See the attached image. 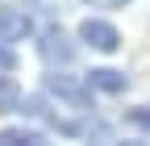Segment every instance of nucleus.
I'll list each match as a JSON object with an SVG mask.
<instances>
[{"label": "nucleus", "instance_id": "obj_1", "mask_svg": "<svg viewBox=\"0 0 150 146\" xmlns=\"http://www.w3.org/2000/svg\"><path fill=\"white\" fill-rule=\"evenodd\" d=\"M46 92L59 96V100H67V104H79V108L92 104V84H88V75H67V71H59V67L46 75Z\"/></svg>", "mask_w": 150, "mask_h": 146}, {"label": "nucleus", "instance_id": "obj_2", "mask_svg": "<svg viewBox=\"0 0 150 146\" xmlns=\"http://www.w3.org/2000/svg\"><path fill=\"white\" fill-rule=\"evenodd\" d=\"M79 38H83L92 50H100V54H112V50L121 46L117 25H112V21H104V17H88V21L79 25Z\"/></svg>", "mask_w": 150, "mask_h": 146}, {"label": "nucleus", "instance_id": "obj_3", "mask_svg": "<svg viewBox=\"0 0 150 146\" xmlns=\"http://www.w3.org/2000/svg\"><path fill=\"white\" fill-rule=\"evenodd\" d=\"M75 50H79V46H75L63 29H46L42 38H38V54H42L50 67H67V63H75Z\"/></svg>", "mask_w": 150, "mask_h": 146}, {"label": "nucleus", "instance_id": "obj_4", "mask_svg": "<svg viewBox=\"0 0 150 146\" xmlns=\"http://www.w3.org/2000/svg\"><path fill=\"white\" fill-rule=\"evenodd\" d=\"M29 29H33V17L29 13L0 4V42H17V38H25Z\"/></svg>", "mask_w": 150, "mask_h": 146}, {"label": "nucleus", "instance_id": "obj_5", "mask_svg": "<svg viewBox=\"0 0 150 146\" xmlns=\"http://www.w3.org/2000/svg\"><path fill=\"white\" fill-rule=\"evenodd\" d=\"M88 84H92V92H104V96H121L129 79L121 75V71H112V67H96V71H88Z\"/></svg>", "mask_w": 150, "mask_h": 146}, {"label": "nucleus", "instance_id": "obj_6", "mask_svg": "<svg viewBox=\"0 0 150 146\" xmlns=\"http://www.w3.org/2000/svg\"><path fill=\"white\" fill-rule=\"evenodd\" d=\"M46 142L42 130H29V125H13V130H0V146H38Z\"/></svg>", "mask_w": 150, "mask_h": 146}, {"label": "nucleus", "instance_id": "obj_7", "mask_svg": "<svg viewBox=\"0 0 150 146\" xmlns=\"http://www.w3.org/2000/svg\"><path fill=\"white\" fill-rule=\"evenodd\" d=\"M21 104V84L13 75H0V113H17Z\"/></svg>", "mask_w": 150, "mask_h": 146}, {"label": "nucleus", "instance_id": "obj_8", "mask_svg": "<svg viewBox=\"0 0 150 146\" xmlns=\"http://www.w3.org/2000/svg\"><path fill=\"white\" fill-rule=\"evenodd\" d=\"M125 121L134 125V130H142V134L150 138V108H146V104H142V108H129V113H125Z\"/></svg>", "mask_w": 150, "mask_h": 146}, {"label": "nucleus", "instance_id": "obj_9", "mask_svg": "<svg viewBox=\"0 0 150 146\" xmlns=\"http://www.w3.org/2000/svg\"><path fill=\"white\" fill-rule=\"evenodd\" d=\"M17 113H25V117H42V113H46V100H42V96H21Z\"/></svg>", "mask_w": 150, "mask_h": 146}, {"label": "nucleus", "instance_id": "obj_10", "mask_svg": "<svg viewBox=\"0 0 150 146\" xmlns=\"http://www.w3.org/2000/svg\"><path fill=\"white\" fill-rule=\"evenodd\" d=\"M17 67V54H13V46H0V71H13Z\"/></svg>", "mask_w": 150, "mask_h": 146}, {"label": "nucleus", "instance_id": "obj_11", "mask_svg": "<svg viewBox=\"0 0 150 146\" xmlns=\"http://www.w3.org/2000/svg\"><path fill=\"white\" fill-rule=\"evenodd\" d=\"M83 4H92V9H125L129 0H83Z\"/></svg>", "mask_w": 150, "mask_h": 146}]
</instances>
